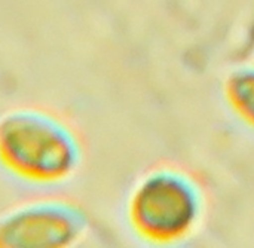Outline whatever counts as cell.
<instances>
[{
    "label": "cell",
    "mask_w": 254,
    "mask_h": 248,
    "mask_svg": "<svg viewBox=\"0 0 254 248\" xmlns=\"http://www.w3.org/2000/svg\"><path fill=\"white\" fill-rule=\"evenodd\" d=\"M65 146L58 129L43 115L15 110L0 118V164L24 180L58 176Z\"/></svg>",
    "instance_id": "6da1fadb"
},
{
    "label": "cell",
    "mask_w": 254,
    "mask_h": 248,
    "mask_svg": "<svg viewBox=\"0 0 254 248\" xmlns=\"http://www.w3.org/2000/svg\"><path fill=\"white\" fill-rule=\"evenodd\" d=\"M61 234V217L48 205H22L0 219V248L52 247Z\"/></svg>",
    "instance_id": "7a4b0ae2"
}]
</instances>
